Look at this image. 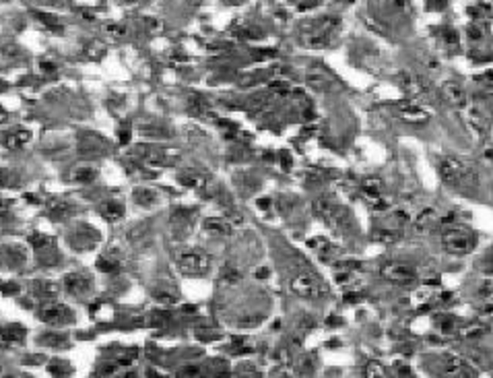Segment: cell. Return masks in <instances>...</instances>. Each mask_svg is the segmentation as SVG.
Wrapping results in <instances>:
<instances>
[{"label":"cell","instance_id":"obj_1","mask_svg":"<svg viewBox=\"0 0 493 378\" xmlns=\"http://www.w3.org/2000/svg\"><path fill=\"white\" fill-rule=\"evenodd\" d=\"M437 172H440V178L456 190H471L477 180L471 163L462 158H454V155L442 158L437 163Z\"/></svg>","mask_w":493,"mask_h":378},{"label":"cell","instance_id":"obj_2","mask_svg":"<svg viewBox=\"0 0 493 378\" xmlns=\"http://www.w3.org/2000/svg\"><path fill=\"white\" fill-rule=\"evenodd\" d=\"M338 25L341 21L333 15L310 21L301 27V44L308 48H324L333 41L335 34L338 31Z\"/></svg>","mask_w":493,"mask_h":378},{"label":"cell","instance_id":"obj_3","mask_svg":"<svg viewBox=\"0 0 493 378\" xmlns=\"http://www.w3.org/2000/svg\"><path fill=\"white\" fill-rule=\"evenodd\" d=\"M442 248L452 257H467L477 248V236L467 228H448L442 232Z\"/></svg>","mask_w":493,"mask_h":378},{"label":"cell","instance_id":"obj_4","mask_svg":"<svg viewBox=\"0 0 493 378\" xmlns=\"http://www.w3.org/2000/svg\"><path fill=\"white\" fill-rule=\"evenodd\" d=\"M380 275H382L384 281L398 285V287H409L419 277L417 269L411 262H405V260H388V262H384L380 267Z\"/></svg>","mask_w":493,"mask_h":378},{"label":"cell","instance_id":"obj_5","mask_svg":"<svg viewBox=\"0 0 493 378\" xmlns=\"http://www.w3.org/2000/svg\"><path fill=\"white\" fill-rule=\"evenodd\" d=\"M437 372L444 378H477L479 370L467 358L442 354L437 359Z\"/></svg>","mask_w":493,"mask_h":378},{"label":"cell","instance_id":"obj_6","mask_svg":"<svg viewBox=\"0 0 493 378\" xmlns=\"http://www.w3.org/2000/svg\"><path fill=\"white\" fill-rule=\"evenodd\" d=\"M291 292L296 296H299V298L306 300H316L326 294L324 285L318 281L316 275L308 273V271H301V273H297L296 277L291 279Z\"/></svg>","mask_w":493,"mask_h":378},{"label":"cell","instance_id":"obj_7","mask_svg":"<svg viewBox=\"0 0 493 378\" xmlns=\"http://www.w3.org/2000/svg\"><path fill=\"white\" fill-rule=\"evenodd\" d=\"M384 190H386V188H384V182H382V178H378V176H368V178H363L361 186H359L361 197L368 200V203H372L374 209H380V211H384V209L388 207V203H386V193H384Z\"/></svg>","mask_w":493,"mask_h":378},{"label":"cell","instance_id":"obj_8","mask_svg":"<svg viewBox=\"0 0 493 378\" xmlns=\"http://www.w3.org/2000/svg\"><path fill=\"white\" fill-rule=\"evenodd\" d=\"M38 319L48 322V325H66V322H71L75 317L68 310V306L50 302V304H43L40 310H38Z\"/></svg>","mask_w":493,"mask_h":378},{"label":"cell","instance_id":"obj_9","mask_svg":"<svg viewBox=\"0 0 493 378\" xmlns=\"http://www.w3.org/2000/svg\"><path fill=\"white\" fill-rule=\"evenodd\" d=\"M178 265L186 275H202L211 269V257L200 252H188V255H180Z\"/></svg>","mask_w":493,"mask_h":378},{"label":"cell","instance_id":"obj_10","mask_svg":"<svg viewBox=\"0 0 493 378\" xmlns=\"http://www.w3.org/2000/svg\"><path fill=\"white\" fill-rule=\"evenodd\" d=\"M398 85H400V89H403L411 100H423V98L430 96L427 85L423 83L421 77H417L415 73H400V75H398Z\"/></svg>","mask_w":493,"mask_h":378},{"label":"cell","instance_id":"obj_11","mask_svg":"<svg viewBox=\"0 0 493 378\" xmlns=\"http://www.w3.org/2000/svg\"><path fill=\"white\" fill-rule=\"evenodd\" d=\"M440 93H442L444 101H446L448 106H452V108H467V103H469L467 89H465L460 83H456V81H446V83H442Z\"/></svg>","mask_w":493,"mask_h":378},{"label":"cell","instance_id":"obj_12","mask_svg":"<svg viewBox=\"0 0 493 378\" xmlns=\"http://www.w3.org/2000/svg\"><path fill=\"white\" fill-rule=\"evenodd\" d=\"M314 211L318 218H322L326 223H331V225H335V223H338V221L343 219V209H341V205L335 203L333 199H328V197H322V199L316 200Z\"/></svg>","mask_w":493,"mask_h":378},{"label":"cell","instance_id":"obj_13","mask_svg":"<svg viewBox=\"0 0 493 378\" xmlns=\"http://www.w3.org/2000/svg\"><path fill=\"white\" fill-rule=\"evenodd\" d=\"M396 114H398V118L405 120L407 124H423V122L430 120V114L423 108L415 106V103H403V106H398Z\"/></svg>","mask_w":493,"mask_h":378},{"label":"cell","instance_id":"obj_14","mask_svg":"<svg viewBox=\"0 0 493 378\" xmlns=\"http://www.w3.org/2000/svg\"><path fill=\"white\" fill-rule=\"evenodd\" d=\"M440 223V218L435 213V209H423L413 221V230L417 234H430L435 225Z\"/></svg>","mask_w":493,"mask_h":378},{"label":"cell","instance_id":"obj_15","mask_svg":"<svg viewBox=\"0 0 493 378\" xmlns=\"http://www.w3.org/2000/svg\"><path fill=\"white\" fill-rule=\"evenodd\" d=\"M64 287L68 290V294L75 296H83L89 287H91V279L83 273H71L68 277L64 279Z\"/></svg>","mask_w":493,"mask_h":378},{"label":"cell","instance_id":"obj_16","mask_svg":"<svg viewBox=\"0 0 493 378\" xmlns=\"http://www.w3.org/2000/svg\"><path fill=\"white\" fill-rule=\"evenodd\" d=\"M29 139H31V133L19 128V131L9 133V135L4 137V141H2V145H4L6 149H19V147H23V145H27Z\"/></svg>","mask_w":493,"mask_h":378},{"label":"cell","instance_id":"obj_17","mask_svg":"<svg viewBox=\"0 0 493 378\" xmlns=\"http://www.w3.org/2000/svg\"><path fill=\"white\" fill-rule=\"evenodd\" d=\"M363 374L365 378H393V372L378 359H370L363 368Z\"/></svg>","mask_w":493,"mask_h":378},{"label":"cell","instance_id":"obj_18","mask_svg":"<svg viewBox=\"0 0 493 378\" xmlns=\"http://www.w3.org/2000/svg\"><path fill=\"white\" fill-rule=\"evenodd\" d=\"M0 339H2V341H9V343H19V341L25 339V329L19 327V325L2 327V329H0Z\"/></svg>","mask_w":493,"mask_h":378},{"label":"cell","instance_id":"obj_19","mask_svg":"<svg viewBox=\"0 0 493 378\" xmlns=\"http://www.w3.org/2000/svg\"><path fill=\"white\" fill-rule=\"evenodd\" d=\"M471 122H473V126L481 135L487 133V128H489V118L485 116V112L481 108H473L471 110Z\"/></svg>","mask_w":493,"mask_h":378},{"label":"cell","instance_id":"obj_20","mask_svg":"<svg viewBox=\"0 0 493 378\" xmlns=\"http://www.w3.org/2000/svg\"><path fill=\"white\" fill-rule=\"evenodd\" d=\"M101 213H103V218L108 219V221H116V219L124 215V207L120 203H116V200H110V203L103 205Z\"/></svg>","mask_w":493,"mask_h":378},{"label":"cell","instance_id":"obj_21","mask_svg":"<svg viewBox=\"0 0 493 378\" xmlns=\"http://www.w3.org/2000/svg\"><path fill=\"white\" fill-rule=\"evenodd\" d=\"M56 294H58V285L56 283H50V281H40L38 283L36 296H40V298H54Z\"/></svg>","mask_w":493,"mask_h":378},{"label":"cell","instance_id":"obj_22","mask_svg":"<svg viewBox=\"0 0 493 378\" xmlns=\"http://www.w3.org/2000/svg\"><path fill=\"white\" fill-rule=\"evenodd\" d=\"M204 230L213 232V234H229V225L223 219H207L204 221Z\"/></svg>","mask_w":493,"mask_h":378},{"label":"cell","instance_id":"obj_23","mask_svg":"<svg viewBox=\"0 0 493 378\" xmlns=\"http://www.w3.org/2000/svg\"><path fill=\"white\" fill-rule=\"evenodd\" d=\"M135 200H137L138 205H142V207H149V205L155 203V193L149 190V188H138L137 193H135Z\"/></svg>","mask_w":493,"mask_h":378},{"label":"cell","instance_id":"obj_24","mask_svg":"<svg viewBox=\"0 0 493 378\" xmlns=\"http://www.w3.org/2000/svg\"><path fill=\"white\" fill-rule=\"evenodd\" d=\"M99 269L105 271V273H116L118 271V262L112 259H101L99 260Z\"/></svg>","mask_w":493,"mask_h":378},{"label":"cell","instance_id":"obj_25","mask_svg":"<svg viewBox=\"0 0 493 378\" xmlns=\"http://www.w3.org/2000/svg\"><path fill=\"white\" fill-rule=\"evenodd\" d=\"M271 91H275V93H287L289 91V83L287 81H273L271 83Z\"/></svg>","mask_w":493,"mask_h":378},{"label":"cell","instance_id":"obj_26","mask_svg":"<svg viewBox=\"0 0 493 378\" xmlns=\"http://www.w3.org/2000/svg\"><path fill=\"white\" fill-rule=\"evenodd\" d=\"M182 377L184 378H198L200 377V370H198L197 366H186V368L182 370Z\"/></svg>","mask_w":493,"mask_h":378},{"label":"cell","instance_id":"obj_27","mask_svg":"<svg viewBox=\"0 0 493 378\" xmlns=\"http://www.w3.org/2000/svg\"><path fill=\"white\" fill-rule=\"evenodd\" d=\"M9 211H11V203L9 200H0V218L9 215Z\"/></svg>","mask_w":493,"mask_h":378},{"label":"cell","instance_id":"obj_28","mask_svg":"<svg viewBox=\"0 0 493 378\" xmlns=\"http://www.w3.org/2000/svg\"><path fill=\"white\" fill-rule=\"evenodd\" d=\"M128 139H130V131H124V133H120V141H122V143H128Z\"/></svg>","mask_w":493,"mask_h":378},{"label":"cell","instance_id":"obj_29","mask_svg":"<svg viewBox=\"0 0 493 378\" xmlns=\"http://www.w3.org/2000/svg\"><path fill=\"white\" fill-rule=\"evenodd\" d=\"M4 182H6V172H4V170H0V186H2Z\"/></svg>","mask_w":493,"mask_h":378},{"label":"cell","instance_id":"obj_30","mask_svg":"<svg viewBox=\"0 0 493 378\" xmlns=\"http://www.w3.org/2000/svg\"><path fill=\"white\" fill-rule=\"evenodd\" d=\"M4 120H6V112H4V108L0 106V124H2Z\"/></svg>","mask_w":493,"mask_h":378}]
</instances>
